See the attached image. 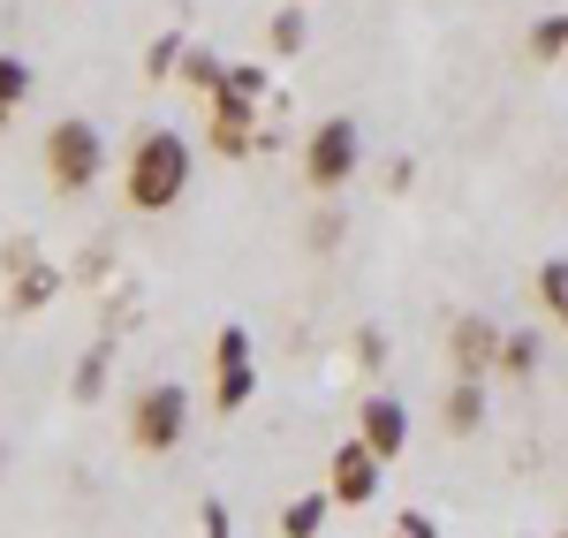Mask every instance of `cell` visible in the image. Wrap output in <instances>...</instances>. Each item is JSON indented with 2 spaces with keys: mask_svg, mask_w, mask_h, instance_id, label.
<instances>
[{
  "mask_svg": "<svg viewBox=\"0 0 568 538\" xmlns=\"http://www.w3.org/2000/svg\"><path fill=\"white\" fill-rule=\"evenodd\" d=\"M190 168H197V152H190L182 130H144L130 144V168H122L130 213H175L182 190H190Z\"/></svg>",
  "mask_w": 568,
  "mask_h": 538,
  "instance_id": "obj_1",
  "label": "cell"
},
{
  "mask_svg": "<svg viewBox=\"0 0 568 538\" xmlns=\"http://www.w3.org/2000/svg\"><path fill=\"white\" fill-rule=\"evenodd\" d=\"M106 175V130L84 122V114H61L53 130H45V182L61 190V197H77L91 182Z\"/></svg>",
  "mask_w": 568,
  "mask_h": 538,
  "instance_id": "obj_2",
  "label": "cell"
},
{
  "mask_svg": "<svg viewBox=\"0 0 568 538\" xmlns=\"http://www.w3.org/2000/svg\"><path fill=\"white\" fill-rule=\"evenodd\" d=\"M190 433V387L182 379H152L130 403V448L136 455H175Z\"/></svg>",
  "mask_w": 568,
  "mask_h": 538,
  "instance_id": "obj_3",
  "label": "cell"
},
{
  "mask_svg": "<svg viewBox=\"0 0 568 538\" xmlns=\"http://www.w3.org/2000/svg\"><path fill=\"white\" fill-rule=\"evenodd\" d=\"M356 168H364V130H356L349 114L311 122V136H304V182H311V190L334 197V190H349Z\"/></svg>",
  "mask_w": 568,
  "mask_h": 538,
  "instance_id": "obj_4",
  "label": "cell"
},
{
  "mask_svg": "<svg viewBox=\"0 0 568 538\" xmlns=\"http://www.w3.org/2000/svg\"><path fill=\"white\" fill-rule=\"evenodd\" d=\"M251 395H258V372H251V334H243V326H220V334H213V403H220V417H235Z\"/></svg>",
  "mask_w": 568,
  "mask_h": 538,
  "instance_id": "obj_5",
  "label": "cell"
},
{
  "mask_svg": "<svg viewBox=\"0 0 568 538\" xmlns=\"http://www.w3.org/2000/svg\"><path fill=\"white\" fill-rule=\"evenodd\" d=\"M500 334L508 326H493L485 312H463L447 326V357H455V379H485V372H500Z\"/></svg>",
  "mask_w": 568,
  "mask_h": 538,
  "instance_id": "obj_6",
  "label": "cell"
},
{
  "mask_svg": "<svg viewBox=\"0 0 568 538\" xmlns=\"http://www.w3.org/2000/svg\"><path fill=\"white\" fill-rule=\"evenodd\" d=\"M379 470H387V463H379V455L349 433V440L334 448V463H326V494L342 500V508H364V500L379 494Z\"/></svg>",
  "mask_w": 568,
  "mask_h": 538,
  "instance_id": "obj_7",
  "label": "cell"
},
{
  "mask_svg": "<svg viewBox=\"0 0 568 538\" xmlns=\"http://www.w3.org/2000/svg\"><path fill=\"white\" fill-rule=\"evenodd\" d=\"M258 99H243L235 84L213 91V152L220 160H251L258 152V114H251Z\"/></svg>",
  "mask_w": 568,
  "mask_h": 538,
  "instance_id": "obj_8",
  "label": "cell"
},
{
  "mask_svg": "<svg viewBox=\"0 0 568 538\" xmlns=\"http://www.w3.org/2000/svg\"><path fill=\"white\" fill-rule=\"evenodd\" d=\"M356 440L379 455V463H394V455L409 448V409L394 403V395H364V409H356Z\"/></svg>",
  "mask_w": 568,
  "mask_h": 538,
  "instance_id": "obj_9",
  "label": "cell"
},
{
  "mask_svg": "<svg viewBox=\"0 0 568 538\" xmlns=\"http://www.w3.org/2000/svg\"><path fill=\"white\" fill-rule=\"evenodd\" d=\"M53 296H61V273L45 266V258H31V266H16V281H8V312H16V318L45 312Z\"/></svg>",
  "mask_w": 568,
  "mask_h": 538,
  "instance_id": "obj_10",
  "label": "cell"
},
{
  "mask_svg": "<svg viewBox=\"0 0 568 538\" xmlns=\"http://www.w3.org/2000/svg\"><path fill=\"white\" fill-rule=\"evenodd\" d=\"M439 417H447V433H455V440H470V433L485 425V387H478V379H455V387H447V403H439Z\"/></svg>",
  "mask_w": 568,
  "mask_h": 538,
  "instance_id": "obj_11",
  "label": "cell"
},
{
  "mask_svg": "<svg viewBox=\"0 0 568 538\" xmlns=\"http://www.w3.org/2000/svg\"><path fill=\"white\" fill-rule=\"evenodd\" d=\"M106 372H114V342L99 334L84 357H77V372H69V395H77V403H99V395H106Z\"/></svg>",
  "mask_w": 568,
  "mask_h": 538,
  "instance_id": "obj_12",
  "label": "cell"
},
{
  "mask_svg": "<svg viewBox=\"0 0 568 538\" xmlns=\"http://www.w3.org/2000/svg\"><path fill=\"white\" fill-rule=\"evenodd\" d=\"M326 508H334V494H304L281 508V538H318L326 531Z\"/></svg>",
  "mask_w": 568,
  "mask_h": 538,
  "instance_id": "obj_13",
  "label": "cell"
},
{
  "mask_svg": "<svg viewBox=\"0 0 568 538\" xmlns=\"http://www.w3.org/2000/svg\"><path fill=\"white\" fill-rule=\"evenodd\" d=\"M182 53H190V39H182V31H160V39L144 45V77H152V84L182 77Z\"/></svg>",
  "mask_w": 568,
  "mask_h": 538,
  "instance_id": "obj_14",
  "label": "cell"
},
{
  "mask_svg": "<svg viewBox=\"0 0 568 538\" xmlns=\"http://www.w3.org/2000/svg\"><path fill=\"white\" fill-rule=\"evenodd\" d=\"M500 372H508V379H530V372H538V334H530V326H508V334H500Z\"/></svg>",
  "mask_w": 568,
  "mask_h": 538,
  "instance_id": "obj_15",
  "label": "cell"
},
{
  "mask_svg": "<svg viewBox=\"0 0 568 538\" xmlns=\"http://www.w3.org/2000/svg\"><path fill=\"white\" fill-rule=\"evenodd\" d=\"M304 39H311V16H304V8H273L265 45H273V53H304Z\"/></svg>",
  "mask_w": 568,
  "mask_h": 538,
  "instance_id": "obj_16",
  "label": "cell"
},
{
  "mask_svg": "<svg viewBox=\"0 0 568 538\" xmlns=\"http://www.w3.org/2000/svg\"><path fill=\"white\" fill-rule=\"evenodd\" d=\"M182 84H197L205 99H213V91L227 84V61H220V53H205V45H190V53H182Z\"/></svg>",
  "mask_w": 568,
  "mask_h": 538,
  "instance_id": "obj_17",
  "label": "cell"
},
{
  "mask_svg": "<svg viewBox=\"0 0 568 538\" xmlns=\"http://www.w3.org/2000/svg\"><path fill=\"white\" fill-rule=\"evenodd\" d=\"M538 304L568 326V258H546V266H538Z\"/></svg>",
  "mask_w": 568,
  "mask_h": 538,
  "instance_id": "obj_18",
  "label": "cell"
},
{
  "mask_svg": "<svg viewBox=\"0 0 568 538\" xmlns=\"http://www.w3.org/2000/svg\"><path fill=\"white\" fill-rule=\"evenodd\" d=\"M530 61H568V16L530 23Z\"/></svg>",
  "mask_w": 568,
  "mask_h": 538,
  "instance_id": "obj_19",
  "label": "cell"
},
{
  "mask_svg": "<svg viewBox=\"0 0 568 538\" xmlns=\"http://www.w3.org/2000/svg\"><path fill=\"white\" fill-rule=\"evenodd\" d=\"M31 84H39V69H31L23 53H0V99H8V106H23Z\"/></svg>",
  "mask_w": 568,
  "mask_h": 538,
  "instance_id": "obj_20",
  "label": "cell"
},
{
  "mask_svg": "<svg viewBox=\"0 0 568 538\" xmlns=\"http://www.w3.org/2000/svg\"><path fill=\"white\" fill-rule=\"evenodd\" d=\"M342 235H349V221H342V213H334V205H326V213H318V221H311V251H334V243H342Z\"/></svg>",
  "mask_w": 568,
  "mask_h": 538,
  "instance_id": "obj_21",
  "label": "cell"
},
{
  "mask_svg": "<svg viewBox=\"0 0 568 538\" xmlns=\"http://www.w3.org/2000/svg\"><path fill=\"white\" fill-rule=\"evenodd\" d=\"M227 84L243 91V99H265V69L258 61H227Z\"/></svg>",
  "mask_w": 568,
  "mask_h": 538,
  "instance_id": "obj_22",
  "label": "cell"
},
{
  "mask_svg": "<svg viewBox=\"0 0 568 538\" xmlns=\"http://www.w3.org/2000/svg\"><path fill=\"white\" fill-rule=\"evenodd\" d=\"M387 538H439V524L433 516H425V508H402V516H394V531Z\"/></svg>",
  "mask_w": 568,
  "mask_h": 538,
  "instance_id": "obj_23",
  "label": "cell"
},
{
  "mask_svg": "<svg viewBox=\"0 0 568 538\" xmlns=\"http://www.w3.org/2000/svg\"><path fill=\"white\" fill-rule=\"evenodd\" d=\"M356 364H364V372H379V364H387V334H379V326H364V334H356Z\"/></svg>",
  "mask_w": 568,
  "mask_h": 538,
  "instance_id": "obj_24",
  "label": "cell"
},
{
  "mask_svg": "<svg viewBox=\"0 0 568 538\" xmlns=\"http://www.w3.org/2000/svg\"><path fill=\"white\" fill-rule=\"evenodd\" d=\"M197 538H227V508H220V500L197 508Z\"/></svg>",
  "mask_w": 568,
  "mask_h": 538,
  "instance_id": "obj_25",
  "label": "cell"
},
{
  "mask_svg": "<svg viewBox=\"0 0 568 538\" xmlns=\"http://www.w3.org/2000/svg\"><path fill=\"white\" fill-rule=\"evenodd\" d=\"M8 114H16V106H8V99H0V130H8Z\"/></svg>",
  "mask_w": 568,
  "mask_h": 538,
  "instance_id": "obj_26",
  "label": "cell"
},
{
  "mask_svg": "<svg viewBox=\"0 0 568 538\" xmlns=\"http://www.w3.org/2000/svg\"><path fill=\"white\" fill-rule=\"evenodd\" d=\"M0 463H8V440H0Z\"/></svg>",
  "mask_w": 568,
  "mask_h": 538,
  "instance_id": "obj_27",
  "label": "cell"
}]
</instances>
